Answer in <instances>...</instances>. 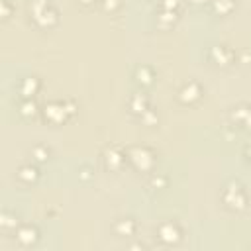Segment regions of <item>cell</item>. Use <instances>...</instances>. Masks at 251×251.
<instances>
[{"instance_id":"1","label":"cell","mask_w":251,"mask_h":251,"mask_svg":"<svg viewBox=\"0 0 251 251\" xmlns=\"http://www.w3.org/2000/svg\"><path fill=\"white\" fill-rule=\"evenodd\" d=\"M222 200H224V206L231 212H241L247 208V192H245L243 184L237 180H229L224 186Z\"/></svg>"},{"instance_id":"2","label":"cell","mask_w":251,"mask_h":251,"mask_svg":"<svg viewBox=\"0 0 251 251\" xmlns=\"http://www.w3.org/2000/svg\"><path fill=\"white\" fill-rule=\"evenodd\" d=\"M29 16L41 27L57 24V10L51 6L49 0H29Z\"/></svg>"},{"instance_id":"3","label":"cell","mask_w":251,"mask_h":251,"mask_svg":"<svg viewBox=\"0 0 251 251\" xmlns=\"http://www.w3.org/2000/svg\"><path fill=\"white\" fill-rule=\"evenodd\" d=\"M157 239L163 245H176L182 239V227L176 220H165L157 226Z\"/></svg>"},{"instance_id":"4","label":"cell","mask_w":251,"mask_h":251,"mask_svg":"<svg viewBox=\"0 0 251 251\" xmlns=\"http://www.w3.org/2000/svg\"><path fill=\"white\" fill-rule=\"evenodd\" d=\"M126 155L135 165V169H139V171H149L155 163V153L145 145H133L127 149Z\"/></svg>"},{"instance_id":"5","label":"cell","mask_w":251,"mask_h":251,"mask_svg":"<svg viewBox=\"0 0 251 251\" xmlns=\"http://www.w3.org/2000/svg\"><path fill=\"white\" fill-rule=\"evenodd\" d=\"M45 118L51 120V122H63L69 114L75 112V106L69 102V100H53L45 106Z\"/></svg>"},{"instance_id":"6","label":"cell","mask_w":251,"mask_h":251,"mask_svg":"<svg viewBox=\"0 0 251 251\" xmlns=\"http://www.w3.org/2000/svg\"><path fill=\"white\" fill-rule=\"evenodd\" d=\"M200 94H202L200 84L194 82V80H188V82H184V84L178 88L176 98H178V102H182V104H192L194 100L200 98Z\"/></svg>"},{"instance_id":"7","label":"cell","mask_w":251,"mask_h":251,"mask_svg":"<svg viewBox=\"0 0 251 251\" xmlns=\"http://www.w3.org/2000/svg\"><path fill=\"white\" fill-rule=\"evenodd\" d=\"M16 239H18L20 245H33V243L39 239V229H37V226H33V224L18 226V229H16Z\"/></svg>"},{"instance_id":"8","label":"cell","mask_w":251,"mask_h":251,"mask_svg":"<svg viewBox=\"0 0 251 251\" xmlns=\"http://www.w3.org/2000/svg\"><path fill=\"white\" fill-rule=\"evenodd\" d=\"M126 157H127L126 151H122V149L116 147V145L106 147V151H104V163H106V167L112 169V171L120 169V167L126 163Z\"/></svg>"},{"instance_id":"9","label":"cell","mask_w":251,"mask_h":251,"mask_svg":"<svg viewBox=\"0 0 251 251\" xmlns=\"http://www.w3.org/2000/svg\"><path fill=\"white\" fill-rule=\"evenodd\" d=\"M210 59L218 65H229L233 61V51L227 45H214L210 49Z\"/></svg>"},{"instance_id":"10","label":"cell","mask_w":251,"mask_h":251,"mask_svg":"<svg viewBox=\"0 0 251 251\" xmlns=\"http://www.w3.org/2000/svg\"><path fill=\"white\" fill-rule=\"evenodd\" d=\"M137 229V222L133 218H120L116 224H114V231L120 235V237H129L133 235Z\"/></svg>"},{"instance_id":"11","label":"cell","mask_w":251,"mask_h":251,"mask_svg":"<svg viewBox=\"0 0 251 251\" xmlns=\"http://www.w3.org/2000/svg\"><path fill=\"white\" fill-rule=\"evenodd\" d=\"M39 86H41V82H39L37 76H25V78H22V82H20V94H22V98H31L39 90Z\"/></svg>"},{"instance_id":"12","label":"cell","mask_w":251,"mask_h":251,"mask_svg":"<svg viewBox=\"0 0 251 251\" xmlns=\"http://www.w3.org/2000/svg\"><path fill=\"white\" fill-rule=\"evenodd\" d=\"M18 178L22 180V182H33L37 176H39V169L35 167V165H22L20 169H18Z\"/></svg>"},{"instance_id":"13","label":"cell","mask_w":251,"mask_h":251,"mask_svg":"<svg viewBox=\"0 0 251 251\" xmlns=\"http://www.w3.org/2000/svg\"><path fill=\"white\" fill-rule=\"evenodd\" d=\"M129 108H131L133 112H137V114L147 112V110H149V108H147V96H145L143 92H135V94L129 98Z\"/></svg>"},{"instance_id":"14","label":"cell","mask_w":251,"mask_h":251,"mask_svg":"<svg viewBox=\"0 0 251 251\" xmlns=\"http://www.w3.org/2000/svg\"><path fill=\"white\" fill-rule=\"evenodd\" d=\"M231 118H233V122H239L243 126H251V108L249 106H237V108H233Z\"/></svg>"},{"instance_id":"15","label":"cell","mask_w":251,"mask_h":251,"mask_svg":"<svg viewBox=\"0 0 251 251\" xmlns=\"http://www.w3.org/2000/svg\"><path fill=\"white\" fill-rule=\"evenodd\" d=\"M0 227L4 229V231H16L18 229V218H16V214H10V212H2V216H0Z\"/></svg>"},{"instance_id":"16","label":"cell","mask_w":251,"mask_h":251,"mask_svg":"<svg viewBox=\"0 0 251 251\" xmlns=\"http://www.w3.org/2000/svg\"><path fill=\"white\" fill-rule=\"evenodd\" d=\"M37 112V104L31 98H22L20 100V114L24 116H33Z\"/></svg>"},{"instance_id":"17","label":"cell","mask_w":251,"mask_h":251,"mask_svg":"<svg viewBox=\"0 0 251 251\" xmlns=\"http://www.w3.org/2000/svg\"><path fill=\"white\" fill-rule=\"evenodd\" d=\"M235 6V0H214V10L218 14H227Z\"/></svg>"},{"instance_id":"18","label":"cell","mask_w":251,"mask_h":251,"mask_svg":"<svg viewBox=\"0 0 251 251\" xmlns=\"http://www.w3.org/2000/svg\"><path fill=\"white\" fill-rule=\"evenodd\" d=\"M135 78H137L139 82L147 84V82H151V78H153V71H151L149 67H139L137 73H135Z\"/></svg>"},{"instance_id":"19","label":"cell","mask_w":251,"mask_h":251,"mask_svg":"<svg viewBox=\"0 0 251 251\" xmlns=\"http://www.w3.org/2000/svg\"><path fill=\"white\" fill-rule=\"evenodd\" d=\"M31 153L35 155L37 161H45V159H49V149H47L45 145H35V147L31 149Z\"/></svg>"},{"instance_id":"20","label":"cell","mask_w":251,"mask_h":251,"mask_svg":"<svg viewBox=\"0 0 251 251\" xmlns=\"http://www.w3.org/2000/svg\"><path fill=\"white\" fill-rule=\"evenodd\" d=\"M0 4H2V18L4 20L10 18V0H2Z\"/></svg>"},{"instance_id":"21","label":"cell","mask_w":251,"mask_h":251,"mask_svg":"<svg viewBox=\"0 0 251 251\" xmlns=\"http://www.w3.org/2000/svg\"><path fill=\"white\" fill-rule=\"evenodd\" d=\"M245 153H247V157L251 159V145H247V147H245Z\"/></svg>"},{"instance_id":"22","label":"cell","mask_w":251,"mask_h":251,"mask_svg":"<svg viewBox=\"0 0 251 251\" xmlns=\"http://www.w3.org/2000/svg\"><path fill=\"white\" fill-rule=\"evenodd\" d=\"M190 2H194V4H204L206 0H190Z\"/></svg>"},{"instance_id":"23","label":"cell","mask_w":251,"mask_h":251,"mask_svg":"<svg viewBox=\"0 0 251 251\" xmlns=\"http://www.w3.org/2000/svg\"><path fill=\"white\" fill-rule=\"evenodd\" d=\"M80 2H84V4H90V2H94V0H80Z\"/></svg>"}]
</instances>
